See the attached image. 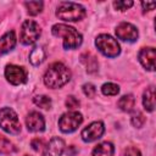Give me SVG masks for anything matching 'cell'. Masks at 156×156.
<instances>
[{
  "label": "cell",
  "instance_id": "d4e9b609",
  "mask_svg": "<svg viewBox=\"0 0 156 156\" xmlns=\"http://www.w3.org/2000/svg\"><path fill=\"white\" fill-rule=\"evenodd\" d=\"M83 93L88 96V98H94L96 94V88L94 87V84L91 83H85L83 85Z\"/></svg>",
  "mask_w": 156,
  "mask_h": 156
},
{
  "label": "cell",
  "instance_id": "83f0119b",
  "mask_svg": "<svg viewBox=\"0 0 156 156\" xmlns=\"http://www.w3.org/2000/svg\"><path fill=\"white\" fill-rule=\"evenodd\" d=\"M66 106H67L68 108H76V107L79 106V100L71 95V96H68V98L66 99Z\"/></svg>",
  "mask_w": 156,
  "mask_h": 156
},
{
  "label": "cell",
  "instance_id": "5bb4252c",
  "mask_svg": "<svg viewBox=\"0 0 156 156\" xmlns=\"http://www.w3.org/2000/svg\"><path fill=\"white\" fill-rule=\"evenodd\" d=\"M16 45V35L13 30L6 32L1 38H0V56L11 51Z\"/></svg>",
  "mask_w": 156,
  "mask_h": 156
},
{
  "label": "cell",
  "instance_id": "ac0fdd59",
  "mask_svg": "<svg viewBox=\"0 0 156 156\" xmlns=\"http://www.w3.org/2000/svg\"><path fill=\"white\" fill-rule=\"evenodd\" d=\"M134 105H135V99L132 94L123 95L118 100V107L124 112H130L134 108Z\"/></svg>",
  "mask_w": 156,
  "mask_h": 156
},
{
  "label": "cell",
  "instance_id": "ba28073f",
  "mask_svg": "<svg viewBox=\"0 0 156 156\" xmlns=\"http://www.w3.org/2000/svg\"><path fill=\"white\" fill-rule=\"evenodd\" d=\"M5 78L13 85H20L27 82V71L16 65H7L5 68Z\"/></svg>",
  "mask_w": 156,
  "mask_h": 156
},
{
  "label": "cell",
  "instance_id": "d6986e66",
  "mask_svg": "<svg viewBox=\"0 0 156 156\" xmlns=\"http://www.w3.org/2000/svg\"><path fill=\"white\" fill-rule=\"evenodd\" d=\"M45 60V51L43 48H34L29 54V62L33 66H39Z\"/></svg>",
  "mask_w": 156,
  "mask_h": 156
},
{
  "label": "cell",
  "instance_id": "8992f818",
  "mask_svg": "<svg viewBox=\"0 0 156 156\" xmlns=\"http://www.w3.org/2000/svg\"><path fill=\"white\" fill-rule=\"evenodd\" d=\"M40 27L37 22L32 20H27L23 22L20 34V40L23 45H32L34 44L40 37Z\"/></svg>",
  "mask_w": 156,
  "mask_h": 156
},
{
  "label": "cell",
  "instance_id": "3957f363",
  "mask_svg": "<svg viewBox=\"0 0 156 156\" xmlns=\"http://www.w3.org/2000/svg\"><path fill=\"white\" fill-rule=\"evenodd\" d=\"M85 9L72 1H62L56 9V16L66 22H77L85 17Z\"/></svg>",
  "mask_w": 156,
  "mask_h": 156
},
{
  "label": "cell",
  "instance_id": "7402d4cb",
  "mask_svg": "<svg viewBox=\"0 0 156 156\" xmlns=\"http://www.w3.org/2000/svg\"><path fill=\"white\" fill-rule=\"evenodd\" d=\"M101 91H102L104 95L113 96V95H117L119 93V87L115 83H105L101 87Z\"/></svg>",
  "mask_w": 156,
  "mask_h": 156
},
{
  "label": "cell",
  "instance_id": "f546056e",
  "mask_svg": "<svg viewBox=\"0 0 156 156\" xmlns=\"http://www.w3.org/2000/svg\"><path fill=\"white\" fill-rule=\"evenodd\" d=\"M141 6H143V10H144V11H150V10H154V7L156 6V2H155V1H151V2H145V1H143V2H141Z\"/></svg>",
  "mask_w": 156,
  "mask_h": 156
},
{
  "label": "cell",
  "instance_id": "44dd1931",
  "mask_svg": "<svg viewBox=\"0 0 156 156\" xmlns=\"http://www.w3.org/2000/svg\"><path fill=\"white\" fill-rule=\"evenodd\" d=\"M24 5L28 10V13L32 16H35L43 10L44 4H43V1H29V2H24Z\"/></svg>",
  "mask_w": 156,
  "mask_h": 156
},
{
  "label": "cell",
  "instance_id": "cb8c5ba5",
  "mask_svg": "<svg viewBox=\"0 0 156 156\" xmlns=\"http://www.w3.org/2000/svg\"><path fill=\"white\" fill-rule=\"evenodd\" d=\"M130 122H132V124H133L134 127L140 128V127L144 124V122H145V117H144V115H143L141 112H136V113H134V115L132 116Z\"/></svg>",
  "mask_w": 156,
  "mask_h": 156
},
{
  "label": "cell",
  "instance_id": "2e32d148",
  "mask_svg": "<svg viewBox=\"0 0 156 156\" xmlns=\"http://www.w3.org/2000/svg\"><path fill=\"white\" fill-rule=\"evenodd\" d=\"M143 105H144V108L149 112H152L155 110V89H154V87H150L144 91Z\"/></svg>",
  "mask_w": 156,
  "mask_h": 156
},
{
  "label": "cell",
  "instance_id": "8fae6325",
  "mask_svg": "<svg viewBox=\"0 0 156 156\" xmlns=\"http://www.w3.org/2000/svg\"><path fill=\"white\" fill-rule=\"evenodd\" d=\"M26 124L29 132H43L45 129V119L37 111H32L27 116Z\"/></svg>",
  "mask_w": 156,
  "mask_h": 156
},
{
  "label": "cell",
  "instance_id": "f1b7e54d",
  "mask_svg": "<svg viewBox=\"0 0 156 156\" xmlns=\"http://www.w3.org/2000/svg\"><path fill=\"white\" fill-rule=\"evenodd\" d=\"M126 156H141V154L136 147H128L126 150Z\"/></svg>",
  "mask_w": 156,
  "mask_h": 156
},
{
  "label": "cell",
  "instance_id": "6da1fadb",
  "mask_svg": "<svg viewBox=\"0 0 156 156\" xmlns=\"http://www.w3.org/2000/svg\"><path fill=\"white\" fill-rule=\"evenodd\" d=\"M44 84L51 89L63 87L71 79V71L62 62H54L44 74Z\"/></svg>",
  "mask_w": 156,
  "mask_h": 156
},
{
  "label": "cell",
  "instance_id": "7a4b0ae2",
  "mask_svg": "<svg viewBox=\"0 0 156 156\" xmlns=\"http://www.w3.org/2000/svg\"><path fill=\"white\" fill-rule=\"evenodd\" d=\"M51 32L55 37H60L63 39V48L67 50L77 49L78 46H80L83 41L82 34L76 28L63 24V23L54 24L51 28Z\"/></svg>",
  "mask_w": 156,
  "mask_h": 156
},
{
  "label": "cell",
  "instance_id": "ffe728a7",
  "mask_svg": "<svg viewBox=\"0 0 156 156\" xmlns=\"http://www.w3.org/2000/svg\"><path fill=\"white\" fill-rule=\"evenodd\" d=\"M15 151H16L15 145L9 139H6L5 136L0 135V152H2V154H11V152H15Z\"/></svg>",
  "mask_w": 156,
  "mask_h": 156
},
{
  "label": "cell",
  "instance_id": "4fadbf2b",
  "mask_svg": "<svg viewBox=\"0 0 156 156\" xmlns=\"http://www.w3.org/2000/svg\"><path fill=\"white\" fill-rule=\"evenodd\" d=\"M65 149V141L61 138H52L45 146L43 156H61Z\"/></svg>",
  "mask_w": 156,
  "mask_h": 156
},
{
  "label": "cell",
  "instance_id": "9c48e42d",
  "mask_svg": "<svg viewBox=\"0 0 156 156\" xmlns=\"http://www.w3.org/2000/svg\"><path fill=\"white\" fill-rule=\"evenodd\" d=\"M116 35L118 39L123 40V41H129L133 43L138 39V29L135 26H133L132 23L128 22H122L117 26L116 28Z\"/></svg>",
  "mask_w": 156,
  "mask_h": 156
},
{
  "label": "cell",
  "instance_id": "603a6c76",
  "mask_svg": "<svg viewBox=\"0 0 156 156\" xmlns=\"http://www.w3.org/2000/svg\"><path fill=\"white\" fill-rule=\"evenodd\" d=\"M33 102L37 106L41 107V108H50V106H51V99L49 96H46V95H37V96H34L33 98Z\"/></svg>",
  "mask_w": 156,
  "mask_h": 156
},
{
  "label": "cell",
  "instance_id": "4316f807",
  "mask_svg": "<svg viewBox=\"0 0 156 156\" xmlns=\"http://www.w3.org/2000/svg\"><path fill=\"white\" fill-rule=\"evenodd\" d=\"M30 145H32V147H33L35 151H40V150L44 149V146H46L45 143H44V140H41V139H39V138L33 139L32 143H30Z\"/></svg>",
  "mask_w": 156,
  "mask_h": 156
},
{
  "label": "cell",
  "instance_id": "30bf717a",
  "mask_svg": "<svg viewBox=\"0 0 156 156\" xmlns=\"http://www.w3.org/2000/svg\"><path fill=\"white\" fill-rule=\"evenodd\" d=\"M104 132H105V127H104L102 122H100V121L93 122L87 128H84L82 130V139L85 143H91V141H95L99 138H101Z\"/></svg>",
  "mask_w": 156,
  "mask_h": 156
},
{
  "label": "cell",
  "instance_id": "e0dca14e",
  "mask_svg": "<svg viewBox=\"0 0 156 156\" xmlns=\"http://www.w3.org/2000/svg\"><path fill=\"white\" fill-rule=\"evenodd\" d=\"M80 61L84 63L88 73H95L98 71V61H96V57L94 55H91L90 52L83 54L80 56Z\"/></svg>",
  "mask_w": 156,
  "mask_h": 156
},
{
  "label": "cell",
  "instance_id": "9a60e30c",
  "mask_svg": "<svg viewBox=\"0 0 156 156\" xmlns=\"http://www.w3.org/2000/svg\"><path fill=\"white\" fill-rule=\"evenodd\" d=\"M113 151H115V147H113L112 143L104 141V143L98 144L94 147L91 156H112L113 155Z\"/></svg>",
  "mask_w": 156,
  "mask_h": 156
},
{
  "label": "cell",
  "instance_id": "277c9868",
  "mask_svg": "<svg viewBox=\"0 0 156 156\" xmlns=\"http://www.w3.org/2000/svg\"><path fill=\"white\" fill-rule=\"evenodd\" d=\"M0 128L9 134H18L21 132V123L17 113L10 108L4 107L0 110Z\"/></svg>",
  "mask_w": 156,
  "mask_h": 156
},
{
  "label": "cell",
  "instance_id": "484cf974",
  "mask_svg": "<svg viewBox=\"0 0 156 156\" xmlns=\"http://www.w3.org/2000/svg\"><path fill=\"white\" fill-rule=\"evenodd\" d=\"M115 9H117L118 11H126L129 7L133 6V1H115L113 2Z\"/></svg>",
  "mask_w": 156,
  "mask_h": 156
},
{
  "label": "cell",
  "instance_id": "7c38bea8",
  "mask_svg": "<svg viewBox=\"0 0 156 156\" xmlns=\"http://www.w3.org/2000/svg\"><path fill=\"white\" fill-rule=\"evenodd\" d=\"M139 61L143 65L144 68L149 71H155V57H156V51L154 48H143L139 51Z\"/></svg>",
  "mask_w": 156,
  "mask_h": 156
},
{
  "label": "cell",
  "instance_id": "52a82bcc",
  "mask_svg": "<svg viewBox=\"0 0 156 156\" xmlns=\"http://www.w3.org/2000/svg\"><path fill=\"white\" fill-rule=\"evenodd\" d=\"M83 122V116L78 111H69L63 113L58 119V128L62 133L74 132Z\"/></svg>",
  "mask_w": 156,
  "mask_h": 156
},
{
  "label": "cell",
  "instance_id": "5b68a950",
  "mask_svg": "<svg viewBox=\"0 0 156 156\" xmlns=\"http://www.w3.org/2000/svg\"><path fill=\"white\" fill-rule=\"evenodd\" d=\"M95 45L99 49V51L107 57H117L121 52V46L118 41L108 34L98 35L95 39Z\"/></svg>",
  "mask_w": 156,
  "mask_h": 156
}]
</instances>
